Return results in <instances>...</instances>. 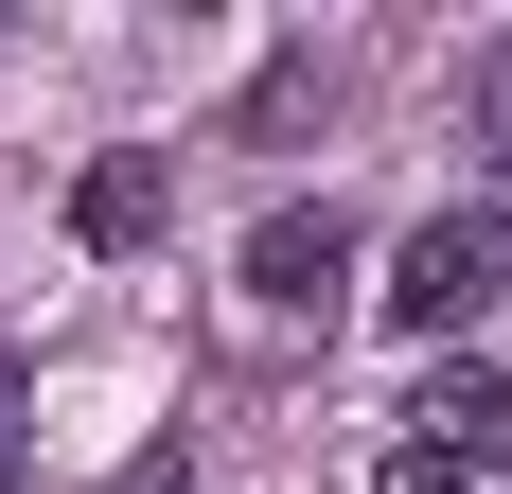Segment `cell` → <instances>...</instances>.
I'll list each match as a JSON object with an SVG mask.
<instances>
[{"label": "cell", "instance_id": "5", "mask_svg": "<svg viewBox=\"0 0 512 494\" xmlns=\"http://www.w3.org/2000/svg\"><path fill=\"white\" fill-rule=\"evenodd\" d=\"M36 477V371H18V353H0V494Z\"/></svg>", "mask_w": 512, "mask_h": 494}, {"label": "cell", "instance_id": "2", "mask_svg": "<svg viewBox=\"0 0 512 494\" xmlns=\"http://www.w3.org/2000/svg\"><path fill=\"white\" fill-rule=\"evenodd\" d=\"M336 283H354V230L336 212H265L248 230V300L265 318H336Z\"/></svg>", "mask_w": 512, "mask_h": 494}, {"label": "cell", "instance_id": "3", "mask_svg": "<svg viewBox=\"0 0 512 494\" xmlns=\"http://www.w3.org/2000/svg\"><path fill=\"white\" fill-rule=\"evenodd\" d=\"M407 459L495 477V459H512V389H495V371H424V389H407Z\"/></svg>", "mask_w": 512, "mask_h": 494}, {"label": "cell", "instance_id": "7", "mask_svg": "<svg viewBox=\"0 0 512 494\" xmlns=\"http://www.w3.org/2000/svg\"><path fill=\"white\" fill-rule=\"evenodd\" d=\"M124 494H195V477H177V459H142V477H124Z\"/></svg>", "mask_w": 512, "mask_h": 494}, {"label": "cell", "instance_id": "1", "mask_svg": "<svg viewBox=\"0 0 512 494\" xmlns=\"http://www.w3.org/2000/svg\"><path fill=\"white\" fill-rule=\"evenodd\" d=\"M371 300H389L407 336H477V318L512 300V230H495V212H424V230L389 247V283H371Z\"/></svg>", "mask_w": 512, "mask_h": 494}, {"label": "cell", "instance_id": "6", "mask_svg": "<svg viewBox=\"0 0 512 494\" xmlns=\"http://www.w3.org/2000/svg\"><path fill=\"white\" fill-rule=\"evenodd\" d=\"M354 494H460V477H442V459H407V442H389V459H371Z\"/></svg>", "mask_w": 512, "mask_h": 494}, {"label": "cell", "instance_id": "4", "mask_svg": "<svg viewBox=\"0 0 512 494\" xmlns=\"http://www.w3.org/2000/svg\"><path fill=\"white\" fill-rule=\"evenodd\" d=\"M71 230H89V247H142L159 230V159H106L89 195H71Z\"/></svg>", "mask_w": 512, "mask_h": 494}, {"label": "cell", "instance_id": "8", "mask_svg": "<svg viewBox=\"0 0 512 494\" xmlns=\"http://www.w3.org/2000/svg\"><path fill=\"white\" fill-rule=\"evenodd\" d=\"M495 230H512V195H495Z\"/></svg>", "mask_w": 512, "mask_h": 494}]
</instances>
